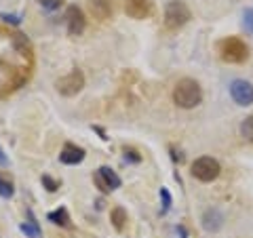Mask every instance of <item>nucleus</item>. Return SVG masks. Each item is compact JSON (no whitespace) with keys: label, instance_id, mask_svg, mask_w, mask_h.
<instances>
[{"label":"nucleus","instance_id":"obj_1","mask_svg":"<svg viewBox=\"0 0 253 238\" xmlns=\"http://www.w3.org/2000/svg\"><path fill=\"white\" fill-rule=\"evenodd\" d=\"M173 101L177 104V108L192 110L203 101V89L194 78H181L173 89Z\"/></svg>","mask_w":253,"mask_h":238},{"label":"nucleus","instance_id":"obj_2","mask_svg":"<svg viewBox=\"0 0 253 238\" xmlns=\"http://www.w3.org/2000/svg\"><path fill=\"white\" fill-rule=\"evenodd\" d=\"M217 53H219V57L224 61H228V63H243L249 57L247 44H245L241 38H234V36L219 40L217 42Z\"/></svg>","mask_w":253,"mask_h":238},{"label":"nucleus","instance_id":"obj_3","mask_svg":"<svg viewBox=\"0 0 253 238\" xmlns=\"http://www.w3.org/2000/svg\"><path fill=\"white\" fill-rule=\"evenodd\" d=\"M190 17H192V13H190L184 0H171V2H167V6H165V26L169 30L184 28L190 21Z\"/></svg>","mask_w":253,"mask_h":238},{"label":"nucleus","instance_id":"obj_4","mask_svg":"<svg viewBox=\"0 0 253 238\" xmlns=\"http://www.w3.org/2000/svg\"><path fill=\"white\" fill-rule=\"evenodd\" d=\"M219 171H221L219 162L215 160V158H211V156H201V158H196V160L192 162V175L199 181H205V184L217 179Z\"/></svg>","mask_w":253,"mask_h":238},{"label":"nucleus","instance_id":"obj_5","mask_svg":"<svg viewBox=\"0 0 253 238\" xmlns=\"http://www.w3.org/2000/svg\"><path fill=\"white\" fill-rule=\"evenodd\" d=\"M55 86H57V91L63 95V97H74L76 93L83 91L84 86V76L81 70H72L70 74L61 76L57 82H55Z\"/></svg>","mask_w":253,"mask_h":238},{"label":"nucleus","instance_id":"obj_6","mask_svg":"<svg viewBox=\"0 0 253 238\" xmlns=\"http://www.w3.org/2000/svg\"><path fill=\"white\" fill-rule=\"evenodd\" d=\"M230 95L239 106L247 108L253 104V84L243 80V78H236V80L230 82Z\"/></svg>","mask_w":253,"mask_h":238},{"label":"nucleus","instance_id":"obj_7","mask_svg":"<svg viewBox=\"0 0 253 238\" xmlns=\"http://www.w3.org/2000/svg\"><path fill=\"white\" fill-rule=\"evenodd\" d=\"M95 184L99 186L101 192H110V190L121 188L123 181L110 166H101V169H97V173H95Z\"/></svg>","mask_w":253,"mask_h":238},{"label":"nucleus","instance_id":"obj_8","mask_svg":"<svg viewBox=\"0 0 253 238\" xmlns=\"http://www.w3.org/2000/svg\"><path fill=\"white\" fill-rule=\"evenodd\" d=\"M66 23H68L70 36H81L83 32H84V28H86L84 13L78 9V6H68V11H66Z\"/></svg>","mask_w":253,"mask_h":238},{"label":"nucleus","instance_id":"obj_9","mask_svg":"<svg viewBox=\"0 0 253 238\" xmlns=\"http://www.w3.org/2000/svg\"><path fill=\"white\" fill-rule=\"evenodd\" d=\"M125 11L133 19H146L152 11V4L150 0H125Z\"/></svg>","mask_w":253,"mask_h":238},{"label":"nucleus","instance_id":"obj_10","mask_svg":"<svg viewBox=\"0 0 253 238\" xmlns=\"http://www.w3.org/2000/svg\"><path fill=\"white\" fill-rule=\"evenodd\" d=\"M89 11L97 21H106L112 15V0H89Z\"/></svg>","mask_w":253,"mask_h":238},{"label":"nucleus","instance_id":"obj_11","mask_svg":"<svg viewBox=\"0 0 253 238\" xmlns=\"http://www.w3.org/2000/svg\"><path fill=\"white\" fill-rule=\"evenodd\" d=\"M59 160L63 164H78V162L84 160V150L74 146V144H66L61 150V154H59Z\"/></svg>","mask_w":253,"mask_h":238},{"label":"nucleus","instance_id":"obj_12","mask_svg":"<svg viewBox=\"0 0 253 238\" xmlns=\"http://www.w3.org/2000/svg\"><path fill=\"white\" fill-rule=\"evenodd\" d=\"M224 226V215H221V211L217 209H207L203 213V228L207 230V232H217Z\"/></svg>","mask_w":253,"mask_h":238},{"label":"nucleus","instance_id":"obj_13","mask_svg":"<svg viewBox=\"0 0 253 238\" xmlns=\"http://www.w3.org/2000/svg\"><path fill=\"white\" fill-rule=\"evenodd\" d=\"M21 232L26 234L28 238H42V232L41 228H38V221L34 217V213L28 211V221L26 224H21Z\"/></svg>","mask_w":253,"mask_h":238},{"label":"nucleus","instance_id":"obj_14","mask_svg":"<svg viewBox=\"0 0 253 238\" xmlns=\"http://www.w3.org/2000/svg\"><path fill=\"white\" fill-rule=\"evenodd\" d=\"M46 219L53 221V224H57V226H63V228L70 226V215H68L66 207H59L57 211H51L49 215H46Z\"/></svg>","mask_w":253,"mask_h":238},{"label":"nucleus","instance_id":"obj_15","mask_svg":"<svg viewBox=\"0 0 253 238\" xmlns=\"http://www.w3.org/2000/svg\"><path fill=\"white\" fill-rule=\"evenodd\" d=\"M110 219H112V226L118 230V232H123L125 226H126V211L123 207H116L112 213H110Z\"/></svg>","mask_w":253,"mask_h":238},{"label":"nucleus","instance_id":"obj_16","mask_svg":"<svg viewBox=\"0 0 253 238\" xmlns=\"http://www.w3.org/2000/svg\"><path fill=\"white\" fill-rule=\"evenodd\" d=\"M15 194V188H13V181L6 173H0V196L2 198H11Z\"/></svg>","mask_w":253,"mask_h":238},{"label":"nucleus","instance_id":"obj_17","mask_svg":"<svg viewBox=\"0 0 253 238\" xmlns=\"http://www.w3.org/2000/svg\"><path fill=\"white\" fill-rule=\"evenodd\" d=\"M241 135H243V137L247 139V141H251V144H253V116H247V118L243 120V124H241Z\"/></svg>","mask_w":253,"mask_h":238},{"label":"nucleus","instance_id":"obj_18","mask_svg":"<svg viewBox=\"0 0 253 238\" xmlns=\"http://www.w3.org/2000/svg\"><path fill=\"white\" fill-rule=\"evenodd\" d=\"M13 44H15V49L21 51L23 55L30 53V40H28V38L23 36V34H15V36H13Z\"/></svg>","mask_w":253,"mask_h":238},{"label":"nucleus","instance_id":"obj_19","mask_svg":"<svg viewBox=\"0 0 253 238\" xmlns=\"http://www.w3.org/2000/svg\"><path fill=\"white\" fill-rule=\"evenodd\" d=\"M243 28L247 34H253V9H245L243 13Z\"/></svg>","mask_w":253,"mask_h":238},{"label":"nucleus","instance_id":"obj_20","mask_svg":"<svg viewBox=\"0 0 253 238\" xmlns=\"http://www.w3.org/2000/svg\"><path fill=\"white\" fill-rule=\"evenodd\" d=\"M161 198H163V209H161V215H165L169 209H171V194L167 188H161Z\"/></svg>","mask_w":253,"mask_h":238},{"label":"nucleus","instance_id":"obj_21","mask_svg":"<svg viewBox=\"0 0 253 238\" xmlns=\"http://www.w3.org/2000/svg\"><path fill=\"white\" fill-rule=\"evenodd\" d=\"M38 2H41L42 9H46V11H55V9H59V6L63 4V0H38Z\"/></svg>","mask_w":253,"mask_h":238},{"label":"nucleus","instance_id":"obj_22","mask_svg":"<svg viewBox=\"0 0 253 238\" xmlns=\"http://www.w3.org/2000/svg\"><path fill=\"white\" fill-rule=\"evenodd\" d=\"M42 186L49 190V192H57V188H59V181H55L53 177L49 175H42Z\"/></svg>","mask_w":253,"mask_h":238},{"label":"nucleus","instance_id":"obj_23","mask_svg":"<svg viewBox=\"0 0 253 238\" xmlns=\"http://www.w3.org/2000/svg\"><path fill=\"white\" fill-rule=\"evenodd\" d=\"M0 17H2L6 23H11V26H19V23H21V15H13V13H2V15H0Z\"/></svg>","mask_w":253,"mask_h":238},{"label":"nucleus","instance_id":"obj_24","mask_svg":"<svg viewBox=\"0 0 253 238\" xmlns=\"http://www.w3.org/2000/svg\"><path fill=\"white\" fill-rule=\"evenodd\" d=\"M125 160H129V162H139V160H141V156L135 152V150L125 148Z\"/></svg>","mask_w":253,"mask_h":238},{"label":"nucleus","instance_id":"obj_25","mask_svg":"<svg viewBox=\"0 0 253 238\" xmlns=\"http://www.w3.org/2000/svg\"><path fill=\"white\" fill-rule=\"evenodd\" d=\"M0 162H2V164H4V162H6V158H4V156H2V150H0Z\"/></svg>","mask_w":253,"mask_h":238}]
</instances>
